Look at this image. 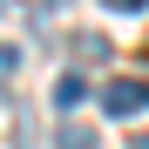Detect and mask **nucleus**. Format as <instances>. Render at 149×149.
Wrapping results in <instances>:
<instances>
[{
    "instance_id": "obj_1",
    "label": "nucleus",
    "mask_w": 149,
    "mask_h": 149,
    "mask_svg": "<svg viewBox=\"0 0 149 149\" xmlns=\"http://www.w3.org/2000/svg\"><path fill=\"white\" fill-rule=\"evenodd\" d=\"M102 109H109L115 122H122V115H142V109H149V81H122V74H115V81L102 88Z\"/></svg>"
},
{
    "instance_id": "obj_2",
    "label": "nucleus",
    "mask_w": 149,
    "mask_h": 149,
    "mask_svg": "<svg viewBox=\"0 0 149 149\" xmlns=\"http://www.w3.org/2000/svg\"><path fill=\"white\" fill-rule=\"evenodd\" d=\"M88 102V81H81V74H61V81H54V109L68 115V109H81Z\"/></svg>"
},
{
    "instance_id": "obj_3",
    "label": "nucleus",
    "mask_w": 149,
    "mask_h": 149,
    "mask_svg": "<svg viewBox=\"0 0 149 149\" xmlns=\"http://www.w3.org/2000/svg\"><path fill=\"white\" fill-rule=\"evenodd\" d=\"M54 149H95V129H81V122H61V129H54Z\"/></svg>"
},
{
    "instance_id": "obj_4",
    "label": "nucleus",
    "mask_w": 149,
    "mask_h": 149,
    "mask_svg": "<svg viewBox=\"0 0 149 149\" xmlns=\"http://www.w3.org/2000/svg\"><path fill=\"white\" fill-rule=\"evenodd\" d=\"M14 74H20V47H14V41H0V81H14Z\"/></svg>"
},
{
    "instance_id": "obj_5",
    "label": "nucleus",
    "mask_w": 149,
    "mask_h": 149,
    "mask_svg": "<svg viewBox=\"0 0 149 149\" xmlns=\"http://www.w3.org/2000/svg\"><path fill=\"white\" fill-rule=\"evenodd\" d=\"M102 7H109V14H142L149 0H102Z\"/></svg>"
},
{
    "instance_id": "obj_6",
    "label": "nucleus",
    "mask_w": 149,
    "mask_h": 149,
    "mask_svg": "<svg viewBox=\"0 0 149 149\" xmlns=\"http://www.w3.org/2000/svg\"><path fill=\"white\" fill-rule=\"evenodd\" d=\"M41 7H74V0H41Z\"/></svg>"
},
{
    "instance_id": "obj_7",
    "label": "nucleus",
    "mask_w": 149,
    "mask_h": 149,
    "mask_svg": "<svg viewBox=\"0 0 149 149\" xmlns=\"http://www.w3.org/2000/svg\"><path fill=\"white\" fill-rule=\"evenodd\" d=\"M129 149H149V136H136V142H129Z\"/></svg>"
}]
</instances>
